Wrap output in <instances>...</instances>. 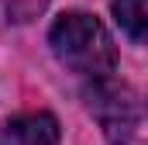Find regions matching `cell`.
Masks as SVG:
<instances>
[{"label": "cell", "instance_id": "1", "mask_svg": "<svg viewBox=\"0 0 148 145\" xmlns=\"http://www.w3.org/2000/svg\"><path fill=\"white\" fill-rule=\"evenodd\" d=\"M48 45L55 52V59L73 72L86 76V79H100L110 76L117 66V52L110 45V35L103 31V24L83 10H69L62 14L52 31H48Z\"/></svg>", "mask_w": 148, "mask_h": 145}, {"label": "cell", "instance_id": "2", "mask_svg": "<svg viewBox=\"0 0 148 145\" xmlns=\"http://www.w3.org/2000/svg\"><path fill=\"white\" fill-rule=\"evenodd\" d=\"M86 107L103 128L110 145H131L141 124V104L131 86L117 83L114 76H100L86 86Z\"/></svg>", "mask_w": 148, "mask_h": 145}, {"label": "cell", "instance_id": "3", "mask_svg": "<svg viewBox=\"0 0 148 145\" xmlns=\"http://www.w3.org/2000/svg\"><path fill=\"white\" fill-rule=\"evenodd\" d=\"M59 138H62L59 121L45 110L17 114L0 131V145H59Z\"/></svg>", "mask_w": 148, "mask_h": 145}, {"label": "cell", "instance_id": "4", "mask_svg": "<svg viewBox=\"0 0 148 145\" xmlns=\"http://www.w3.org/2000/svg\"><path fill=\"white\" fill-rule=\"evenodd\" d=\"M114 17H117V24L134 38V41H145V31H148V7H145V0H114Z\"/></svg>", "mask_w": 148, "mask_h": 145}, {"label": "cell", "instance_id": "5", "mask_svg": "<svg viewBox=\"0 0 148 145\" xmlns=\"http://www.w3.org/2000/svg\"><path fill=\"white\" fill-rule=\"evenodd\" d=\"M45 3L48 0H0V14L10 24H24V21H35L45 10Z\"/></svg>", "mask_w": 148, "mask_h": 145}]
</instances>
